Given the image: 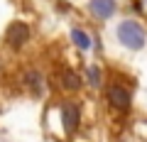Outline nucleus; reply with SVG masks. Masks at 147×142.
<instances>
[{"mask_svg": "<svg viewBox=\"0 0 147 142\" xmlns=\"http://www.w3.org/2000/svg\"><path fill=\"white\" fill-rule=\"evenodd\" d=\"M88 83L93 86V88L100 83V69L98 66H88Z\"/></svg>", "mask_w": 147, "mask_h": 142, "instance_id": "1a4fd4ad", "label": "nucleus"}, {"mask_svg": "<svg viewBox=\"0 0 147 142\" xmlns=\"http://www.w3.org/2000/svg\"><path fill=\"white\" fill-rule=\"evenodd\" d=\"M61 86H64V91H81V76L69 71V69H64L61 71Z\"/></svg>", "mask_w": 147, "mask_h": 142, "instance_id": "423d86ee", "label": "nucleus"}, {"mask_svg": "<svg viewBox=\"0 0 147 142\" xmlns=\"http://www.w3.org/2000/svg\"><path fill=\"white\" fill-rule=\"evenodd\" d=\"M61 120H64V130H66V132H76V127H79V108L71 105V103L64 105Z\"/></svg>", "mask_w": 147, "mask_h": 142, "instance_id": "39448f33", "label": "nucleus"}, {"mask_svg": "<svg viewBox=\"0 0 147 142\" xmlns=\"http://www.w3.org/2000/svg\"><path fill=\"white\" fill-rule=\"evenodd\" d=\"M108 100L113 108H118V110H127L130 108V93H127L123 86H110L108 88Z\"/></svg>", "mask_w": 147, "mask_h": 142, "instance_id": "7ed1b4c3", "label": "nucleus"}, {"mask_svg": "<svg viewBox=\"0 0 147 142\" xmlns=\"http://www.w3.org/2000/svg\"><path fill=\"white\" fill-rule=\"evenodd\" d=\"M118 39L127 49H142L145 47V27L135 20H125L118 25Z\"/></svg>", "mask_w": 147, "mask_h": 142, "instance_id": "f257e3e1", "label": "nucleus"}, {"mask_svg": "<svg viewBox=\"0 0 147 142\" xmlns=\"http://www.w3.org/2000/svg\"><path fill=\"white\" fill-rule=\"evenodd\" d=\"M7 44L10 47H20V44H25L27 42V37H30V27L25 25V22H12L10 27H7Z\"/></svg>", "mask_w": 147, "mask_h": 142, "instance_id": "f03ea898", "label": "nucleus"}, {"mask_svg": "<svg viewBox=\"0 0 147 142\" xmlns=\"http://www.w3.org/2000/svg\"><path fill=\"white\" fill-rule=\"evenodd\" d=\"M25 83L30 86L32 93H42V76H39V71H34V69L25 71Z\"/></svg>", "mask_w": 147, "mask_h": 142, "instance_id": "0eeeda50", "label": "nucleus"}, {"mask_svg": "<svg viewBox=\"0 0 147 142\" xmlns=\"http://www.w3.org/2000/svg\"><path fill=\"white\" fill-rule=\"evenodd\" d=\"M71 39H74V44H79L81 49H88V47H91V39L86 37L81 30H74V32H71Z\"/></svg>", "mask_w": 147, "mask_h": 142, "instance_id": "6e6552de", "label": "nucleus"}, {"mask_svg": "<svg viewBox=\"0 0 147 142\" xmlns=\"http://www.w3.org/2000/svg\"><path fill=\"white\" fill-rule=\"evenodd\" d=\"M91 12L100 20H108L113 12H115V0H91Z\"/></svg>", "mask_w": 147, "mask_h": 142, "instance_id": "20e7f679", "label": "nucleus"}]
</instances>
